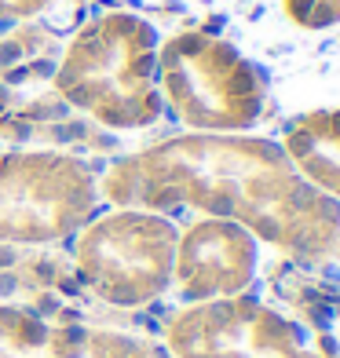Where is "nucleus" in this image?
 I'll list each match as a JSON object with an SVG mask.
<instances>
[{
  "mask_svg": "<svg viewBox=\"0 0 340 358\" xmlns=\"http://www.w3.org/2000/svg\"><path fill=\"white\" fill-rule=\"evenodd\" d=\"M285 15L304 29H326L340 22V0H282Z\"/></svg>",
  "mask_w": 340,
  "mask_h": 358,
  "instance_id": "8",
  "label": "nucleus"
},
{
  "mask_svg": "<svg viewBox=\"0 0 340 358\" xmlns=\"http://www.w3.org/2000/svg\"><path fill=\"white\" fill-rule=\"evenodd\" d=\"M154 52L157 34L139 15H99L73 37L59 70V88L106 124H147L157 113Z\"/></svg>",
  "mask_w": 340,
  "mask_h": 358,
  "instance_id": "2",
  "label": "nucleus"
},
{
  "mask_svg": "<svg viewBox=\"0 0 340 358\" xmlns=\"http://www.w3.org/2000/svg\"><path fill=\"white\" fill-rule=\"evenodd\" d=\"M52 0H0V19H26V15H37Z\"/></svg>",
  "mask_w": 340,
  "mask_h": 358,
  "instance_id": "9",
  "label": "nucleus"
},
{
  "mask_svg": "<svg viewBox=\"0 0 340 358\" xmlns=\"http://www.w3.org/2000/svg\"><path fill=\"white\" fill-rule=\"evenodd\" d=\"M293 154L300 169H307L326 190L340 194V113H315L307 117L293 139Z\"/></svg>",
  "mask_w": 340,
  "mask_h": 358,
  "instance_id": "7",
  "label": "nucleus"
},
{
  "mask_svg": "<svg viewBox=\"0 0 340 358\" xmlns=\"http://www.w3.org/2000/svg\"><path fill=\"white\" fill-rule=\"evenodd\" d=\"M172 227L154 216H110L80 241V264L118 300L157 292L172 267Z\"/></svg>",
  "mask_w": 340,
  "mask_h": 358,
  "instance_id": "5",
  "label": "nucleus"
},
{
  "mask_svg": "<svg viewBox=\"0 0 340 358\" xmlns=\"http://www.w3.org/2000/svg\"><path fill=\"white\" fill-rule=\"evenodd\" d=\"M118 201L201 205L246 220L271 241L322 249L337 238L340 208L256 139H176L110 176Z\"/></svg>",
  "mask_w": 340,
  "mask_h": 358,
  "instance_id": "1",
  "label": "nucleus"
},
{
  "mask_svg": "<svg viewBox=\"0 0 340 358\" xmlns=\"http://www.w3.org/2000/svg\"><path fill=\"white\" fill-rule=\"evenodd\" d=\"M161 73L180 117L201 128H241L260 117V80L227 41L180 34L161 52Z\"/></svg>",
  "mask_w": 340,
  "mask_h": 358,
  "instance_id": "3",
  "label": "nucleus"
},
{
  "mask_svg": "<svg viewBox=\"0 0 340 358\" xmlns=\"http://www.w3.org/2000/svg\"><path fill=\"white\" fill-rule=\"evenodd\" d=\"M92 179L70 157H0V238L41 241L66 234L88 213Z\"/></svg>",
  "mask_w": 340,
  "mask_h": 358,
  "instance_id": "4",
  "label": "nucleus"
},
{
  "mask_svg": "<svg viewBox=\"0 0 340 358\" xmlns=\"http://www.w3.org/2000/svg\"><path fill=\"white\" fill-rule=\"evenodd\" d=\"M253 271V241L227 223H201L183 241L180 274L190 289H234Z\"/></svg>",
  "mask_w": 340,
  "mask_h": 358,
  "instance_id": "6",
  "label": "nucleus"
}]
</instances>
